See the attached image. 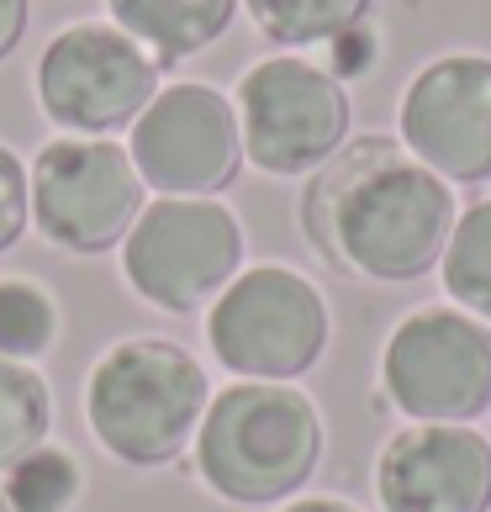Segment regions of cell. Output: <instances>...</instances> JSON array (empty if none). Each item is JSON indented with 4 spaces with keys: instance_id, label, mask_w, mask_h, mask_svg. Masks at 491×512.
Returning a JSON list of instances; mask_svg holds the SVG:
<instances>
[{
    "instance_id": "cell-1",
    "label": "cell",
    "mask_w": 491,
    "mask_h": 512,
    "mask_svg": "<svg viewBox=\"0 0 491 512\" xmlns=\"http://www.w3.org/2000/svg\"><path fill=\"white\" fill-rule=\"evenodd\" d=\"M455 191L391 138L349 143L312 180L301 222L317 254L370 280H418L455 233Z\"/></svg>"
},
{
    "instance_id": "cell-2",
    "label": "cell",
    "mask_w": 491,
    "mask_h": 512,
    "mask_svg": "<svg viewBox=\"0 0 491 512\" xmlns=\"http://www.w3.org/2000/svg\"><path fill=\"white\" fill-rule=\"evenodd\" d=\"M323 460V417L291 381H238L206 402L196 476L238 507L296 497Z\"/></svg>"
},
{
    "instance_id": "cell-3",
    "label": "cell",
    "mask_w": 491,
    "mask_h": 512,
    "mask_svg": "<svg viewBox=\"0 0 491 512\" xmlns=\"http://www.w3.org/2000/svg\"><path fill=\"white\" fill-rule=\"evenodd\" d=\"M212 386L191 349L169 338H122L85 381V423L96 444L132 470H159L180 460L196 439Z\"/></svg>"
},
{
    "instance_id": "cell-4",
    "label": "cell",
    "mask_w": 491,
    "mask_h": 512,
    "mask_svg": "<svg viewBox=\"0 0 491 512\" xmlns=\"http://www.w3.org/2000/svg\"><path fill=\"white\" fill-rule=\"evenodd\" d=\"M328 301L301 270L254 264L206 312V344L217 365L243 381H296L328 349Z\"/></svg>"
},
{
    "instance_id": "cell-5",
    "label": "cell",
    "mask_w": 491,
    "mask_h": 512,
    "mask_svg": "<svg viewBox=\"0 0 491 512\" xmlns=\"http://www.w3.org/2000/svg\"><path fill=\"white\" fill-rule=\"evenodd\" d=\"M243 270V227L212 196H159L148 201L122 238V275L148 307L201 312Z\"/></svg>"
},
{
    "instance_id": "cell-6",
    "label": "cell",
    "mask_w": 491,
    "mask_h": 512,
    "mask_svg": "<svg viewBox=\"0 0 491 512\" xmlns=\"http://www.w3.org/2000/svg\"><path fill=\"white\" fill-rule=\"evenodd\" d=\"M243 159L264 175H312L349 138V96L323 64L296 53L254 64L238 80Z\"/></svg>"
},
{
    "instance_id": "cell-7",
    "label": "cell",
    "mask_w": 491,
    "mask_h": 512,
    "mask_svg": "<svg viewBox=\"0 0 491 512\" xmlns=\"http://www.w3.org/2000/svg\"><path fill=\"white\" fill-rule=\"evenodd\" d=\"M32 222L53 249L101 254L117 249L143 212V180L132 154L111 138H53L27 169Z\"/></svg>"
},
{
    "instance_id": "cell-8",
    "label": "cell",
    "mask_w": 491,
    "mask_h": 512,
    "mask_svg": "<svg viewBox=\"0 0 491 512\" xmlns=\"http://www.w3.org/2000/svg\"><path fill=\"white\" fill-rule=\"evenodd\" d=\"M381 386L418 423H470L491 412V322L460 307H423L396 322Z\"/></svg>"
},
{
    "instance_id": "cell-9",
    "label": "cell",
    "mask_w": 491,
    "mask_h": 512,
    "mask_svg": "<svg viewBox=\"0 0 491 512\" xmlns=\"http://www.w3.org/2000/svg\"><path fill=\"white\" fill-rule=\"evenodd\" d=\"M154 96L159 64L111 22H74L37 59V106L80 138L132 127Z\"/></svg>"
},
{
    "instance_id": "cell-10",
    "label": "cell",
    "mask_w": 491,
    "mask_h": 512,
    "mask_svg": "<svg viewBox=\"0 0 491 512\" xmlns=\"http://www.w3.org/2000/svg\"><path fill=\"white\" fill-rule=\"evenodd\" d=\"M127 154L159 196H217L243 169L238 111L212 85L175 80L138 111Z\"/></svg>"
},
{
    "instance_id": "cell-11",
    "label": "cell",
    "mask_w": 491,
    "mask_h": 512,
    "mask_svg": "<svg viewBox=\"0 0 491 512\" xmlns=\"http://www.w3.org/2000/svg\"><path fill=\"white\" fill-rule=\"evenodd\" d=\"M402 143L449 185L491 180V59H433L402 96Z\"/></svg>"
},
{
    "instance_id": "cell-12",
    "label": "cell",
    "mask_w": 491,
    "mask_h": 512,
    "mask_svg": "<svg viewBox=\"0 0 491 512\" xmlns=\"http://www.w3.org/2000/svg\"><path fill=\"white\" fill-rule=\"evenodd\" d=\"M386 512H491V444L470 423H412L381 449Z\"/></svg>"
},
{
    "instance_id": "cell-13",
    "label": "cell",
    "mask_w": 491,
    "mask_h": 512,
    "mask_svg": "<svg viewBox=\"0 0 491 512\" xmlns=\"http://www.w3.org/2000/svg\"><path fill=\"white\" fill-rule=\"evenodd\" d=\"M106 11L159 69H175L233 27L238 0H106Z\"/></svg>"
},
{
    "instance_id": "cell-14",
    "label": "cell",
    "mask_w": 491,
    "mask_h": 512,
    "mask_svg": "<svg viewBox=\"0 0 491 512\" xmlns=\"http://www.w3.org/2000/svg\"><path fill=\"white\" fill-rule=\"evenodd\" d=\"M48 428H53L48 381L32 365L0 359V476H6L22 454L48 444Z\"/></svg>"
},
{
    "instance_id": "cell-15",
    "label": "cell",
    "mask_w": 491,
    "mask_h": 512,
    "mask_svg": "<svg viewBox=\"0 0 491 512\" xmlns=\"http://www.w3.org/2000/svg\"><path fill=\"white\" fill-rule=\"evenodd\" d=\"M254 27L280 48H312L333 43L338 32L360 27L370 16V0H243Z\"/></svg>"
},
{
    "instance_id": "cell-16",
    "label": "cell",
    "mask_w": 491,
    "mask_h": 512,
    "mask_svg": "<svg viewBox=\"0 0 491 512\" xmlns=\"http://www.w3.org/2000/svg\"><path fill=\"white\" fill-rule=\"evenodd\" d=\"M439 270H444L449 296L460 301V312L491 322V201H476L455 217Z\"/></svg>"
},
{
    "instance_id": "cell-17",
    "label": "cell",
    "mask_w": 491,
    "mask_h": 512,
    "mask_svg": "<svg viewBox=\"0 0 491 512\" xmlns=\"http://www.w3.org/2000/svg\"><path fill=\"white\" fill-rule=\"evenodd\" d=\"M0 486H6L11 512H69L80 502L85 476H80V460L64 444H37L6 470Z\"/></svg>"
},
{
    "instance_id": "cell-18",
    "label": "cell",
    "mask_w": 491,
    "mask_h": 512,
    "mask_svg": "<svg viewBox=\"0 0 491 512\" xmlns=\"http://www.w3.org/2000/svg\"><path fill=\"white\" fill-rule=\"evenodd\" d=\"M59 338V307L37 280H0V359H43Z\"/></svg>"
},
{
    "instance_id": "cell-19",
    "label": "cell",
    "mask_w": 491,
    "mask_h": 512,
    "mask_svg": "<svg viewBox=\"0 0 491 512\" xmlns=\"http://www.w3.org/2000/svg\"><path fill=\"white\" fill-rule=\"evenodd\" d=\"M32 217V185H27V164L0 143V254L16 249V238L27 233Z\"/></svg>"
},
{
    "instance_id": "cell-20",
    "label": "cell",
    "mask_w": 491,
    "mask_h": 512,
    "mask_svg": "<svg viewBox=\"0 0 491 512\" xmlns=\"http://www.w3.org/2000/svg\"><path fill=\"white\" fill-rule=\"evenodd\" d=\"M370 64H375V32H370V22L338 32L333 43H328V74H333L338 85L354 80V74H365Z\"/></svg>"
},
{
    "instance_id": "cell-21",
    "label": "cell",
    "mask_w": 491,
    "mask_h": 512,
    "mask_svg": "<svg viewBox=\"0 0 491 512\" xmlns=\"http://www.w3.org/2000/svg\"><path fill=\"white\" fill-rule=\"evenodd\" d=\"M27 32V0H0V59H11L22 48Z\"/></svg>"
},
{
    "instance_id": "cell-22",
    "label": "cell",
    "mask_w": 491,
    "mask_h": 512,
    "mask_svg": "<svg viewBox=\"0 0 491 512\" xmlns=\"http://www.w3.org/2000/svg\"><path fill=\"white\" fill-rule=\"evenodd\" d=\"M280 512H360V507L344 497H301V502H286Z\"/></svg>"
},
{
    "instance_id": "cell-23",
    "label": "cell",
    "mask_w": 491,
    "mask_h": 512,
    "mask_svg": "<svg viewBox=\"0 0 491 512\" xmlns=\"http://www.w3.org/2000/svg\"><path fill=\"white\" fill-rule=\"evenodd\" d=\"M0 512H11V502H6V486H0Z\"/></svg>"
}]
</instances>
